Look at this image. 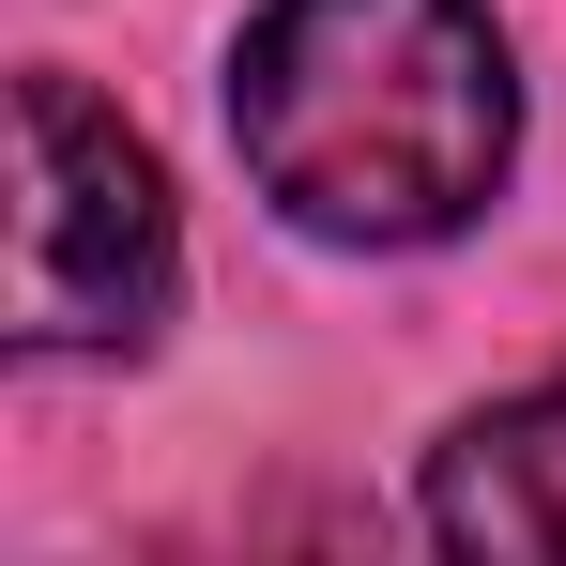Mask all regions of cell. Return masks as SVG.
Here are the masks:
<instances>
[{"mask_svg": "<svg viewBox=\"0 0 566 566\" xmlns=\"http://www.w3.org/2000/svg\"><path fill=\"white\" fill-rule=\"evenodd\" d=\"M429 536H444V552H505V566H566V382L444 429V460H429Z\"/></svg>", "mask_w": 566, "mask_h": 566, "instance_id": "3", "label": "cell"}, {"mask_svg": "<svg viewBox=\"0 0 566 566\" xmlns=\"http://www.w3.org/2000/svg\"><path fill=\"white\" fill-rule=\"evenodd\" d=\"M230 138L322 245H444L521 154L490 0H261L230 46Z\"/></svg>", "mask_w": 566, "mask_h": 566, "instance_id": "1", "label": "cell"}, {"mask_svg": "<svg viewBox=\"0 0 566 566\" xmlns=\"http://www.w3.org/2000/svg\"><path fill=\"white\" fill-rule=\"evenodd\" d=\"M169 322V185L62 62L15 77V353H138Z\"/></svg>", "mask_w": 566, "mask_h": 566, "instance_id": "2", "label": "cell"}]
</instances>
